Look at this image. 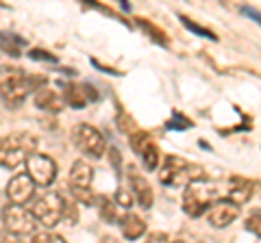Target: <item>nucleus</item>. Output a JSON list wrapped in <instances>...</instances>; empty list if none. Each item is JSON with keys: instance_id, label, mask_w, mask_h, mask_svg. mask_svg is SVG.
Instances as JSON below:
<instances>
[{"instance_id": "nucleus-1", "label": "nucleus", "mask_w": 261, "mask_h": 243, "mask_svg": "<svg viewBox=\"0 0 261 243\" xmlns=\"http://www.w3.org/2000/svg\"><path fill=\"white\" fill-rule=\"evenodd\" d=\"M44 83H46V78L31 76L24 70L0 68V96H3L5 102L11 104V107H18V104H22L33 89L44 87Z\"/></svg>"}, {"instance_id": "nucleus-2", "label": "nucleus", "mask_w": 261, "mask_h": 243, "mask_svg": "<svg viewBox=\"0 0 261 243\" xmlns=\"http://www.w3.org/2000/svg\"><path fill=\"white\" fill-rule=\"evenodd\" d=\"M37 139L31 133H13L0 137V167H18L35 152Z\"/></svg>"}, {"instance_id": "nucleus-3", "label": "nucleus", "mask_w": 261, "mask_h": 243, "mask_svg": "<svg viewBox=\"0 0 261 243\" xmlns=\"http://www.w3.org/2000/svg\"><path fill=\"white\" fill-rule=\"evenodd\" d=\"M205 178H207L205 169L200 165H192L183 159L170 155L163 161L159 180H161V185H168V187H187V185L200 183V180H205Z\"/></svg>"}, {"instance_id": "nucleus-4", "label": "nucleus", "mask_w": 261, "mask_h": 243, "mask_svg": "<svg viewBox=\"0 0 261 243\" xmlns=\"http://www.w3.org/2000/svg\"><path fill=\"white\" fill-rule=\"evenodd\" d=\"M31 215L35 217V222L46 226V228H55L65 215V202H63V198L59 196V193L48 191L42 198L35 200Z\"/></svg>"}, {"instance_id": "nucleus-5", "label": "nucleus", "mask_w": 261, "mask_h": 243, "mask_svg": "<svg viewBox=\"0 0 261 243\" xmlns=\"http://www.w3.org/2000/svg\"><path fill=\"white\" fill-rule=\"evenodd\" d=\"M214 202H216L214 189H211L205 180L187 185L183 191V210L190 217H200L205 210H209V206L214 204Z\"/></svg>"}, {"instance_id": "nucleus-6", "label": "nucleus", "mask_w": 261, "mask_h": 243, "mask_svg": "<svg viewBox=\"0 0 261 243\" xmlns=\"http://www.w3.org/2000/svg\"><path fill=\"white\" fill-rule=\"evenodd\" d=\"M72 141H74L76 148L83 152V155L98 159L102 157L105 152V137L100 131H96L92 124H79L72 131Z\"/></svg>"}, {"instance_id": "nucleus-7", "label": "nucleus", "mask_w": 261, "mask_h": 243, "mask_svg": "<svg viewBox=\"0 0 261 243\" xmlns=\"http://www.w3.org/2000/svg\"><path fill=\"white\" fill-rule=\"evenodd\" d=\"M3 222L5 228L13 237H20V234H35V217L31 215V210L22 208L18 204H7L3 210Z\"/></svg>"}, {"instance_id": "nucleus-8", "label": "nucleus", "mask_w": 261, "mask_h": 243, "mask_svg": "<svg viewBox=\"0 0 261 243\" xmlns=\"http://www.w3.org/2000/svg\"><path fill=\"white\" fill-rule=\"evenodd\" d=\"M27 174L29 178L39 187H48V185L55 183V176H57V163L48 157V155H33L27 159Z\"/></svg>"}, {"instance_id": "nucleus-9", "label": "nucleus", "mask_w": 261, "mask_h": 243, "mask_svg": "<svg viewBox=\"0 0 261 243\" xmlns=\"http://www.w3.org/2000/svg\"><path fill=\"white\" fill-rule=\"evenodd\" d=\"M238 215H240V206L233 204V202H228L226 198L216 200L207 210V220L214 228H226L228 224H233L238 220Z\"/></svg>"}, {"instance_id": "nucleus-10", "label": "nucleus", "mask_w": 261, "mask_h": 243, "mask_svg": "<svg viewBox=\"0 0 261 243\" xmlns=\"http://www.w3.org/2000/svg\"><path fill=\"white\" fill-rule=\"evenodd\" d=\"M35 193V183L29 178V174H18L13 176L9 185H7V198L11 200V204L22 206L24 202H29Z\"/></svg>"}, {"instance_id": "nucleus-11", "label": "nucleus", "mask_w": 261, "mask_h": 243, "mask_svg": "<svg viewBox=\"0 0 261 243\" xmlns=\"http://www.w3.org/2000/svg\"><path fill=\"white\" fill-rule=\"evenodd\" d=\"M98 94L92 92V87L89 85H65V92H63V102H68L70 107L74 109H83L89 100H96Z\"/></svg>"}, {"instance_id": "nucleus-12", "label": "nucleus", "mask_w": 261, "mask_h": 243, "mask_svg": "<svg viewBox=\"0 0 261 243\" xmlns=\"http://www.w3.org/2000/svg\"><path fill=\"white\" fill-rule=\"evenodd\" d=\"M128 183H130V191L135 193L137 202H140V206L142 208H150L154 196H152V187L148 185V180H146L144 176L137 174L135 169H130L128 172Z\"/></svg>"}, {"instance_id": "nucleus-13", "label": "nucleus", "mask_w": 261, "mask_h": 243, "mask_svg": "<svg viewBox=\"0 0 261 243\" xmlns=\"http://www.w3.org/2000/svg\"><path fill=\"white\" fill-rule=\"evenodd\" d=\"M120 230H122V237L128 239V241H135V239H140L142 234L146 232V222L142 220L140 215H135V213H126V215H122L120 217Z\"/></svg>"}, {"instance_id": "nucleus-14", "label": "nucleus", "mask_w": 261, "mask_h": 243, "mask_svg": "<svg viewBox=\"0 0 261 243\" xmlns=\"http://www.w3.org/2000/svg\"><path fill=\"white\" fill-rule=\"evenodd\" d=\"M94 180V169L85 161H76L70 169V189H89Z\"/></svg>"}, {"instance_id": "nucleus-15", "label": "nucleus", "mask_w": 261, "mask_h": 243, "mask_svg": "<svg viewBox=\"0 0 261 243\" xmlns=\"http://www.w3.org/2000/svg\"><path fill=\"white\" fill-rule=\"evenodd\" d=\"M35 104L39 109H44V111L57 113V111L63 109V98L50 87H39L37 94H35Z\"/></svg>"}, {"instance_id": "nucleus-16", "label": "nucleus", "mask_w": 261, "mask_h": 243, "mask_svg": "<svg viewBox=\"0 0 261 243\" xmlns=\"http://www.w3.org/2000/svg\"><path fill=\"white\" fill-rule=\"evenodd\" d=\"M233 189L228 191V196H226V200L228 202H233V204H244V202H248L252 196H255V185L252 183H246V180H242V178H233Z\"/></svg>"}, {"instance_id": "nucleus-17", "label": "nucleus", "mask_w": 261, "mask_h": 243, "mask_svg": "<svg viewBox=\"0 0 261 243\" xmlns=\"http://www.w3.org/2000/svg\"><path fill=\"white\" fill-rule=\"evenodd\" d=\"M140 157L144 159V165H146V169H148V172H152V169H157V167H159L161 155H159V148H157V145H154L152 141L142 150V155H140Z\"/></svg>"}, {"instance_id": "nucleus-18", "label": "nucleus", "mask_w": 261, "mask_h": 243, "mask_svg": "<svg viewBox=\"0 0 261 243\" xmlns=\"http://www.w3.org/2000/svg\"><path fill=\"white\" fill-rule=\"evenodd\" d=\"M96 202L100 204V215H102V220H107V222H116V220H118L116 202L109 200V198H96Z\"/></svg>"}, {"instance_id": "nucleus-19", "label": "nucleus", "mask_w": 261, "mask_h": 243, "mask_svg": "<svg viewBox=\"0 0 261 243\" xmlns=\"http://www.w3.org/2000/svg\"><path fill=\"white\" fill-rule=\"evenodd\" d=\"M148 143H150V135H148V133L140 131V133H133V135H130V148H133L137 155H142V150H144Z\"/></svg>"}, {"instance_id": "nucleus-20", "label": "nucleus", "mask_w": 261, "mask_h": 243, "mask_svg": "<svg viewBox=\"0 0 261 243\" xmlns=\"http://www.w3.org/2000/svg\"><path fill=\"white\" fill-rule=\"evenodd\" d=\"M31 243H65V239L59 237V234L50 232V230H42V232L33 234V241Z\"/></svg>"}, {"instance_id": "nucleus-21", "label": "nucleus", "mask_w": 261, "mask_h": 243, "mask_svg": "<svg viewBox=\"0 0 261 243\" xmlns=\"http://www.w3.org/2000/svg\"><path fill=\"white\" fill-rule=\"evenodd\" d=\"M246 230H250L252 234L261 237V213H259V210H257V213H252L246 220Z\"/></svg>"}, {"instance_id": "nucleus-22", "label": "nucleus", "mask_w": 261, "mask_h": 243, "mask_svg": "<svg viewBox=\"0 0 261 243\" xmlns=\"http://www.w3.org/2000/svg\"><path fill=\"white\" fill-rule=\"evenodd\" d=\"M72 193H74V198L79 202H83V204H94V196L89 193V189H72Z\"/></svg>"}, {"instance_id": "nucleus-23", "label": "nucleus", "mask_w": 261, "mask_h": 243, "mask_svg": "<svg viewBox=\"0 0 261 243\" xmlns=\"http://www.w3.org/2000/svg\"><path fill=\"white\" fill-rule=\"evenodd\" d=\"M140 24H142V26H144L146 31H150V33L154 35V39H157V42H159V44H168V37H166V35H163V33H161V31H159V28H154V26H152V24H146L144 20H142Z\"/></svg>"}, {"instance_id": "nucleus-24", "label": "nucleus", "mask_w": 261, "mask_h": 243, "mask_svg": "<svg viewBox=\"0 0 261 243\" xmlns=\"http://www.w3.org/2000/svg\"><path fill=\"white\" fill-rule=\"evenodd\" d=\"M116 202L118 204H122V206H130V202H133V198H130V193L126 191V189H118V193H116Z\"/></svg>"}, {"instance_id": "nucleus-25", "label": "nucleus", "mask_w": 261, "mask_h": 243, "mask_svg": "<svg viewBox=\"0 0 261 243\" xmlns=\"http://www.w3.org/2000/svg\"><path fill=\"white\" fill-rule=\"evenodd\" d=\"M183 22H185V24H187V26H190V28L194 31V33H202V35H207L209 39H214V42H216V39H218V37H216L214 33H211V31H207V28H202V26H196V24H194V22H190V20H187V18H183Z\"/></svg>"}, {"instance_id": "nucleus-26", "label": "nucleus", "mask_w": 261, "mask_h": 243, "mask_svg": "<svg viewBox=\"0 0 261 243\" xmlns=\"http://www.w3.org/2000/svg\"><path fill=\"white\" fill-rule=\"evenodd\" d=\"M146 243H170V241H168V234H163V232H150L148 239H146Z\"/></svg>"}, {"instance_id": "nucleus-27", "label": "nucleus", "mask_w": 261, "mask_h": 243, "mask_svg": "<svg viewBox=\"0 0 261 243\" xmlns=\"http://www.w3.org/2000/svg\"><path fill=\"white\" fill-rule=\"evenodd\" d=\"M0 243H22V241L9 232H0Z\"/></svg>"}, {"instance_id": "nucleus-28", "label": "nucleus", "mask_w": 261, "mask_h": 243, "mask_svg": "<svg viewBox=\"0 0 261 243\" xmlns=\"http://www.w3.org/2000/svg\"><path fill=\"white\" fill-rule=\"evenodd\" d=\"M105 243H120V241H113V239H107V241H105Z\"/></svg>"}, {"instance_id": "nucleus-29", "label": "nucleus", "mask_w": 261, "mask_h": 243, "mask_svg": "<svg viewBox=\"0 0 261 243\" xmlns=\"http://www.w3.org/2000/svg\"><path fill=\"white\" fill-rule=\"evenodd\" d=\"M176 243H181V241H176Z\"/></svg>"}]
</instances>
